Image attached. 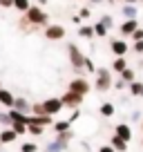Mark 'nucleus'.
<instances>
[{
    "label": "nucleus",
    "mask_w": 143,
    "mask_h": 152,
    "mask_svg": "<svg viewBox=\"0 0 143 152\" xmlns=\"http://www.w3.org/2000/svg\"><path fill=\"white\" fill-rule=\"evenodd\" d=\"M132 49H134V52H136V54H143V40H136Z\"/></svg>",
    "instance_id": "nucleus-34"
},
{
    "label": "nucleus",
    "mask_w": 143,
    "mask_h": 152,
    "mask_svg": "<svg viewBox=\"0 0 143 152\" xmlns=\"http://www.w3.org/2000/svg\"><path fill=\"white\" fill-rule=\"evenodd\" d=\"M25 20H27V23H31L34 27H47V20H49V16L45 14V9L40 5H31L29 7V11L27 14H25Z\"/></svg>",
    "instance_id": "nucleus-1"
},
{
    "label": "nucleus",
    "mask_w": 143,
    "mask_h": 152,
    "mask_svg": "<svg viewBox=\"0 0 143 152\" xmlns=\"http://www.w3.org/2000/svg\"><path fill=\"white\" fill-rule=\"evenodd\" d=\"M0 105H2V107H14L16 105V96L11 94L9 90H5V87L0 90Z\"/></svg>",
    "instance_id": "nucleus-10"
},
{
    "label": "nucleus",
    "mask_w": 143,
    "mask_h": 152,
    "mask_svg": "<svg viewBox=\"0 0 143 152\" xmlns=\"http://www.w3.org/2000/svg\"><path fill=\"white\" fill-rule=\"evenodd\" d=\"M0 125H9V128L14 125V121H11L9 112H7V114H0Z\"/></svg>",
    "instance_id": "nucleus-28"
},
{
    "label": "nucleus",
    "mask_w": 143,
    "mask_h": 152,
    "mask_svg": "<svg viewBox=\"0 0 143 152\" xmlns=\"http://www.w3.org/2000/svg\"><path fill=\"white\" fill-rule=\"evenodd\" d=\"M78 36H81V38H87V40H90V38H94V36H96L94 25H81V27H78Z\"/></svg>",
    "instance_id": "nucleus-14"
},
{
    "label": "nucleus",
    "mask_w": 143,
    "mask_h": 152,
    "mask_svg": "<svg viewBox=\"0 0 143 152\" xmlns=\"http://www.w3.org/2000/svg\"><path fill=\"white\" fill-rule=\"evenodd\" d=\"M94 29H96V36H98V38H105V36H107V31H110V27H107L103 20H98V23L94 25Z\"/></svg>",
    "instance_id": "nucleus-21"
},
{
    "label": "nucleus",
    "mask_w": 143,
    "mask_h": 152,
    "mask_svg": "<svg viewBox=\"0 0 143 152\" xmlns=\"http://www.w3.org/2000/svg\"><path fill=\"white\" fill-rule=\"evenodd\" d=\"M110 143L114 145V150H116V152H125V150H128V141H125L123 137H119V134H114Z\"/></svg>",
    "instance_id": "nucleus-15"
},
{
    "label": "nucleus",
    "mask_w": 143,
    "mask_h": 152,
    "mask_svg": "<svg viewBox=\"0 0 143 152\" xmlns=\"http://www.w3.org/2000/svg\"><path fill=\"white\" fill-rule=\"evenodd\" d=\"M125 85H128V83H125V81H123V78H119V81H116V83H114V87H116V90H123V87H125Z\"/></svg>",
    "instance_id": "nucleus-36"
},
{
    "label": "nucleus",
    "mask_w": 143,
    "mask_h": 152,
    "mask_svg": "<svg viewBox=\"0 0 143 152\" xmlns=\"http://www.w3.org/2000/svg\"><path fill=\"white\" fill-rule=\"evenodd\" d=\"M139 27H141V25H139V20H136V18H132V20H123V23L119 25V34H121L123 38H130Z\"/></svg>",
    "instance_id": "nucleus-7"
},
{
    "label": "nucleus",
    "mask_w": 143,
    "mask_h": 152,
    "mask_svg": "<svg viewBox=\"0 0 143 152\" xmlns=\"http://www.w3.org/2000/svg\"><path fill=\"white\" fill-rule=\"evenodd\" d=\"M0 7H2V9H9V7H14V0H0Z\"/></svg>",
    "instance_id": "nucleus-35"
},
{
    "label": "nucleus",
    "mask_w": 143,
    "mask_h": 152,
    "mask_svg": "<svg viewBox=\"0 0 143 152\" xmlns=\"http://www.w3.org/2000/svg\"><path fill=\"white\" fill-rule=\"evenodd\" d=\"M20 152H38V145H34V143H23V145H20Z\"/></svg>",
    "instance_id": "nucleus-27"
},
{
    "label": "nucleus",
    "mask_w": 143,
    "mask_h": 152,
    "mask_svg": "<svg viewBox=\"0 0 143 152\" xmlns=\"http://www.w3.org/2000/svg\"><path fill=\"white\" fill-rule=\"evenodd\" d=\"M92 5H101V2H105V0H90Z\"/></svg>",
    "instance_id": "nucleus-39"
},
{
    "label": "nucleus",
    "mask_w": 143,
    "mask_h": 152,
    "mask_svg": "<svg viewBox=\"0 0 143 152\" xmlns=\"http://www.w3.org/2000/svg\"><path fill=\"white\" fill-rule=\"evenodd\" d=\"M11 128H14L18 134H25V132H29V130H27V123H14Z\"/></svg>",
    "instance_id": "nucleus-29"
},
{
    "label": "nucleus",
    "mask_w": 143,
    "mask_h": 152,
    "mask_svg": "<svg viewBox=\"0 0 143 152\" xmlns=\"http://www.w3.org/2000/svg\"><path fill=\"white\" fill-rule=\"evenodd\" d=\"M67 54H69V63H72V67H74L76 72H81L83 67H85V58H87V56H83V52H81V49H78L74 43L67 45Z\"/></svg>",
    "instance_id": "nucleus-3"
},
{
    "label": "nucleus",
    "mask_w": 143,
    "mask_h": 152,
    "mask_svg": "<svg viewBox=\"0 0 143 152\" xmlns=\"http://www.w3.org/2000/svg\"><path fill=\"white\" fill-rule=\"evenodd\" d=\"M101 20H103V23H105V25H107V27L112 29V16H103V18H101Z\"/></svg>",
    "instance_id": "nucleus-38"
},
{
    "label": "nucleus",
    "mask_w": 143,
    "mask_h": 152,
    "mask_svg": "<svg viewBox=\"0 0 143 152\" xmlns=\"http://www.w3.org/2000/svg\"><path fill=\"white\" fill-rule=\"evenodd\" d=\"M112 69L114 72H123V69H128V61H125V56H116L114 58V63H112Z\"/></svg>",
    "instance_id": "nucleus-17"
},
{
    "label": "nucleus",
    "mask_w": 143,
    "mask_h": 152,
    "mask_svg": "<svg viewBox=\"0 0 143 152\" xmlns=\"http://www.w3.org/2000/svg\"><path fill=\"white\" fill-rule=\"evenodd\" d=\"M119 76L123 78L125 83H128V85H130V83H134V81H136V78H134V69H130V67H128V69H123Z\"/></svg>",
    "instance_id": "nucleus-22"
},
{
    "label": "nucleus",
    "mask_w": 143,
    "mask_h": 152,
    "mask_svg": "<svg viewBox=\"0 0 143 152\" xmlns=\"http://www.w3.org/2000/svg\"><path fill=\"white\" fill-rule=\"evenodd\" d=\"M98 112L103 114V116H112V114H114V105H112V103H103L98 107Z\"/></svg>",
    "instance_id": "nucleus-24"
},
{
    "label": "nucleus",
    "mask_w": 143,
    "mask_h": 152,
    "mask_svg": "<svg viewBox=\"0 0 143 152\" xmlns=\"http://www.w3.org/2000/svg\"><path fill=\"white\" fill-rule=\"evenodd\" d=\"M43 107H45V114H49V116H54V114H58L63 107H65V103H63V99H47L43 101Z\"/></svg>",
    "instance_id": "nucleus-6"
},
{
    "label": "nucleus",
    "mask_w": 143,
    "mask_h": 152,
    "mask_svg": "<svg viewBox=\"0 0 143 152\" xmlns=\"http://www.w3.org/2000/svg\"><path fill=\"white\" fill-rule=\"evenodd\" d=\"M67 90H69V92H76V94H81V96H85V94H90V81H87V78H74V81H69Z\"/></svg>",
    "instance_id": "nucleus-5"
},
{
    "label": "nucleus",
    "mask_w": 143,
    "mask_h": 152,
    "mask_svg": "<svg viewBox=\"0 0 143 152\" xmlns=\"http://www.w3.org/2000/svg\"><path fill=\"white\" fill-rule=\"evenodd\" d=\"M45 38H47V40H54V43H56V40H63V38H65V27H63V25H47V27H45Z\"/></svg>",
    "instance_id": "nucleus-4"
},
{
    "label": "nucleus",
    "mask_w": 143,
    "mask_h": 152,
    "mask_svg": "<svg viewBox=\"0 0 143 152\" xmlns=\"http://www.w3.org/2000/svg\"><path fill=\"white\" fill-rule=\"evenodd\" d=\"M130 38H132L134 43H136V40H143V27H139V29H136V31H134Z\"/></svg>",
    "instance_id": "nucleus-30"
},
{
    "label": "nucleus",
    "mask_w": 143,
    "mask_h": 152,
    "mask_svg": "<svg viewBox=\"0 0 143 152\" xmlns=\"http://www.w3.org/2000/svg\"><path fill=\"white\" fill-rule=\"evenodd\" d=\"M61 99H63V103H65L67 107H78V105L83 103V99H85V96H81V94H76V92H69V90H67Z\"/></svg>",
    "instance_id": "nucleus-8"
},
{
    "label": "nucleus",
    "mask_w": 143,
    "mask_h": 152,
    "mask_svg": "<svg viewBox=\"0 0 143 152\" xmlns=\"http://www.w3.org/2000/svg\"><path fill=\"white\" fill-rule=\"evenodd\" d=\"M110 5H114V2H125V5H139V0H107Z\"/></svg>",
    "instance_id": "nucleus-32"
},
{
    "label": "nucleus",
    "mask_w": 143,
    "mask_h": 152,
    "mask_svg": "<svg viewBox=\"0 0 143 152\" xmlns=\"http://www.w3.org/2000/svg\"><path fill=\"white\" fill-rule=\"evenodd\" d=\"M130 92H132L134 96H143V83H139V81H134V83H130Z\"/></svg>",
    "instance_id": "nucleus-23"
},
{
    "label": "nucleus",
    "mask_w": 143,
    "mask_h": 152,
    "mask_svg": "<svg viewBox=\"0 0 143 152\" xmlns=\"http://www.w3.org/2000/svg\"><path fill=\"white\" fill-rule=\"evenodd\" d=\"M29 123H36V125L47 128V125H52V116H47V114H45V116H36V114H34L31 119H29Z\"/></svg>",
    "instance_id": "nucleus-18"
},
{
    "label": "nucleus",
    "mask_w": 143,
    "mask_h": 152,
    "mask_svg": "<svg viewBox=\"0 0 143 152\" xmlns=\"http://www.w3.org/2000/svg\"><path fill=\"white\" fill-rule=\"evenodd\" d=\"M139 2H143V0H139Z\"/></svg>",
    "instance_id": "nucleus-42"
},
{
    "label": "nucleus",
    "mask_w": 143,
    "mask_h": 152,
    "mask_svg": "<svg viewBox=\"0 0 143 152\" xmlns=\"http://www.w3.org/2000/svg\"><path fill=\"white\" fill-rule=\"evenodd\" d=\"M78 16H81V18H90V16H92V9H90V7H83Z\"/></svg>",
    "instance_id": "nucleus-33"
},
{
    "label": "nucleus",
    "mask_w": 143,
    "mask_h": 152,
    "mask_svg": "<svg viewBox=\"0 0 143 152\" xmlns=\"http://www.w3.org/2000/svg\"><path fill=\"white\" fill-rule=\"evenodd\" d=\"M112 85H114V83H112L110 69H107V67H101V69H96V83H94L96 92H107Z\"/></svg>",
    "instance_id": "nucleus-2"
},
{
    "label": "nucleus",
    "mask_w": 143,
    "mask_h": 152,
    "mask_svg": "<svg viewBox=\"0 0 143 152\" xmlns=\"http://www.w3.org/2000/svg\"><path fill=\"white\" fill-rule=\"evenodd\" d=\"M85 69H90L92 74H96V65H94V61H92V58H85Z\"/></svg>",
    "instance_id": "nucleus-31"
},
{
    "label": "nucleus",
    "mask_w": 143,
    "mask_h": 152,
    "mask_svg": "<svg viewBox=\"0 0 143 152\" xmlns=\"http://www.w3.org/2000/svg\"><path fill=\"white\" fill-rule=\"evenodd\" d=\"M16 139H18V132H16L14 128H5V130H0V143H14Z\"/></svg>",
    "instance_id": "nucleus-11"
},
{
    "label": "nucleus",
    "mask_w": 143,
    "mask_h": 152,
    "mask_svg": "<svg viewBox=\"0 0 143 152\" xmlns=\"http://www.w3.org/2000/svg\"><path fill=\"white\" fill-rule=\"evenodd\" d=\"M14 110H18V112H31V105L27 103V99H23V96H18V99H16V105H14Z\"/></svg>",
    "instance_id": "nucleus-16"
},
{
    "label": "nucleus",
    "mask_w": 143,
    "mask_h": 152,
    "mask_svg": "<svg viewBox=\"0 0 143 152\" xmlns=\"http://www.w3.org/2000/svg\"><path fill=\"white\" fill-rule=\"evenodd\" d=\"M0 90H2V87H0Z\"/></svg>",
    "instance_id": "nucleus-44"
},
{
    "label": "nucleus",
    "mask_w": 143,
    "mask_h": 152,
    "mask_svg": "<svg viewBox=\"0 0 143 152\" xmlns=\"http://www.w3.org/2000/svg\"><path fill=\"white\" fill-rule=\"evenodd\" d=\"M141 130H143V123H141Z\"/></svg>",
    "instance_id": "nucleus-41"
},
{
    "label": "nucleus",
    "mask_w": 143,
    "mask_h": 152,
    "mask_svg": "<svg viewBox=\"0 0 143 152\" xmlns=\"http://www.w3.org/2000/svg\"><path fill=\"white\" fill-rule=\"evenodd\" d=\"M31 112L36 114V116H45V107H43V103H34L31 105ZM49 116V114H47Z\"/></svg>",
    "instance_id": "nucleus-26"
},
{
    "label": "nucleus",
    "mask_w": 143,
    "mask_h": 152,
    "mask_svg": "<svg viewBox=\"0 0 143 152\" xmlns=\"http://www.w3.org/2000/svg\"><path fill=\"white\" fill-rule=\"evenodd\" d=\"M98 152H116V150H114V145H101Z\"/></svg>",
    "instance_id": "nucleus-37"
},
{
    "label": "nucleus",
    "mask_w": 143,
    "mask_h": 152,
    "mask_svg": "<svg viewBox=\"0 0 143 152\" xmlns=\"http://www.w3.org/2000/svg\"><path fill=\"white\" fill-rule=\"evenodd\" d=\"M45 2H47V0H38V5H45Z\"/></svg>",
    "instance_id": "nucleus-40"
},
{
    "label": "nucleus",
    "mask_w": 143,
    "mask_h": 152,
    "mask_svg": "<svg viewBox=\"0 0 143 152\" xmlns=\"http://www.w3.org/2000/svg\"><path fill=\"white\" fill-rule=\"evenodd\" d=\"M121 14L125 16V20H132V18H136V16H139V9H136V5H125V2H123Z\"/></svg>",
    "instance_id": "nucleus-13"
},
{
    "label": "nucleus",
    "mask_w": 143,
    "mask_h": 152,
    "mask_svg": "<svg viewBox=\"0 0 143 152\" xmlns=\"http://www.w3.org/2000/svg\"><path fill=\"white\" fill-rule=\"evenodd\" d=\"M27 130H29V134H36V137H40V134L45 132L43 125H36V123H29V125H27Z\"/></svg>",
    "instance_id": "nucleus-25"
},
{
    "label": "nucleus",
    "mask_w": 143,
    "mask_h": 152,
    "mask_svg": "<svg viewBox=\"0 0 143 152\" xmlns=\"http://www.w3.org/2000/svg\"><path fill=\"white\" fill-rule=\"evenodd\" d=\"M29 7H31V2H29V0H14V9H18L20 14H27Z\"/></svg>",
    "instance_id": "nucleus-19"
},
{
    "label": "nucleus",
    "mask_w": 143,
    "mask_h": 152,
    "mask_svg": "<svg viewBox=\"0 0 143 152\" xmlns=\"http://www.w3.org/2000/svg\"><path fill=\"white\" fill-rule=\"evenodd\" d=\"M110 49H112L114 56H125L130 47H128V43H125L123 38H114V40H110Z\"/></svg>",
    "instance_id": "nucleus-9"
},
{
    "label": "nucleus",
    "mask_w": 143,
    "mask_h": 152,
    "mask_svg": "<svg viewBox=\"0 0 143 152\" xmlns=\"http://www.w3.org/2000/svg\"><path fill=\"white\" fill-rule=\"evenodd\" d=\"M69 128H72L69 121H56V123H54V132H56V134H61V132H69Z\"/></svg>",
    "instance_id": "nucleus-20"
},
{
    "label": "nucleus",
    "mask_w": 143,
    "mask_h": 152,
    "mask_svg": "<svg viewBox=\"0 0 143 152\" xmlns=\"http://www.w3.org/2000/svg\"><path fill=\"white\" fill-rule=\"evenodd\" d=\"M114 134H119V137H123L125 141L130 143V139H132V128H130L128 123H119V125H114Z\"/></svg>",
    "instance_id": "nucleus-12"
},
{
    "label": "nucleus",
    "mask_w": 143,
    "mask_h": 152,
    "mask_svg": "<svg viewBox=\"0 0 143 152\" xmlns=\"http://www.w3.org/2000/svg\"><path fill=\"white\" fill-rule=\"evenodd\" d=\"M141 145H143V141H141Z\"/></svg>",
    "instance_id": "nucleus-43"
}]
</instances>
